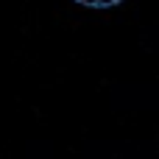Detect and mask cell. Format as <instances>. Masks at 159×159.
<instances>
[{
	"label": "cell",
	"mask_w": 159,
	"mask_h": 159,
	"mask_svg": "<svg viewBox=\"0 0 159 159\" xmlns=\"http://www.w3.org/2000/svg\"><path fill=\"white\" fill-rule=\"evenodd\" d=\"M78 3H87V0H78Z\"/></svg>",
	"instance_id": "obj_1"
}]
</instances>
